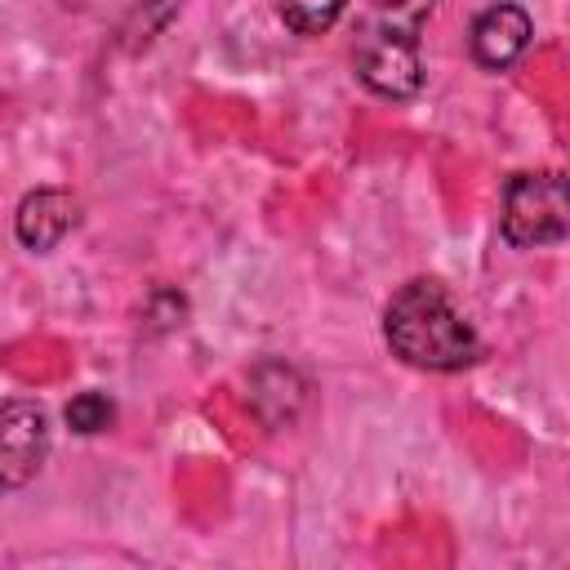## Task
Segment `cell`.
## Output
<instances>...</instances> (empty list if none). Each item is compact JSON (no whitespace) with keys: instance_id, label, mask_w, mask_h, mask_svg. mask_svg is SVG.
<instances>
[{"instance_id":"obj_1","label":"cell","mask_w":570,"mask_h":570,"mask_svg":"<svg viewBox=\"0 0 570 570\" xmlns=\"http://www.w3.org/2000/svg\"><path fill=\"white\" fill-rule=\"evenodd\" d=\"M383 343L396 361L428 374H459L481 361V334L432 276H414L387 298Z\"/></svg>"},{"instance_id":"obj_2","label":"cell","mask_w":570,"mask_h":570,"mask_svg":"<svg viewBox=\"0 0 570 570\" xmlns=\"http://www.w3.org/2000/svg\"><path fill=\"white\" fill-rule=\"evenodd\" d=\"M436 0H370L356 27V45H352V67L356 80L387 98V102H405L423 89V27L432 22Z\"/></svg>"},{"instance_id":"obj_3","label":"cell","mask_w":570,"mask_h":570,"mask_svg":"<svg viewBox=\"0 0 570 570\" xmlns=\"http://www.w3.org/2000/svg\"><path fill=\"white\" fill-rule=\"evenodd\" d=\"M499 232L512 249H548L561 245L570 232L566 178L557 169H521L503 183V214Z\"/></svg>"},{"instance_id":"obj_4","label":"cell","mask_w":570,"mask_h":570,"mask_svg":"<svg viewBox=\"0 0 570 570\" xmlns=\"http://www.w3.org/2000/svg\"><path fill=\"white\" fill-rule=\"evenodd\" d=\"M49 445H53V428L40 401L31 396L0 401V499L36 481V472L49 459Z\"/></svg>"},{"instance_id":"obj_5","label":"cell","mask_w":570,"mask_h":570,"mask_svg":"<svg viewBox=\"0 0 570 570\" xmlns=\"http://www.w3.org/2000/svg\"><path fill=\"white\" fill-rule=\"evenodd\" d=\"M530 40H534V22H530V13L517 0L485 4L472 18V31H468L472 62L485 67V71H508L530 49Z\"/></svg>"},{"instance_id":"obj_6","label":"cell","mask_w":570,"mask_h":570,"mask_svg":"<svg viewBox=\"0 0 570 570\" xmlns=\"http://www.w3.org/2000/svg\"><path fill=\"white\" fill-rule=\"evenodd\" d=\"M76 223H80V200L67 187H36L13 209V236L31 254L58 249L76 232Z\"/></svg>"},{"instance_id":"obj_7","label":"cell","mask_w":570,"mask_h":570,"mask_svg":"<svg viewBox=\"0 0 570 570\" xmlns=\"http://www.w3.org/2000/svg\"><path fill=\"white\" fill-rule=\"evenodd\" d=\"M347 0H276V18L294 36H325L343 18Z\"/></svg>"},{"instance_id":"obj_8","label":"cell","mask_w":570,"mask_h":570,"mask_svg":"<svg viewBox=\"0 0 570 570\" xmlns=\"http://www.w3.org/2000/svg\"><path fill=\"white\" fill-rule=\"evenodd\" d=\"M67 428L71 432H80V436H98V432H107L111 423H116V401L107 396V392H98V387H89V392H76L71 401H67Z\"/></svg>"}]
</instances>
